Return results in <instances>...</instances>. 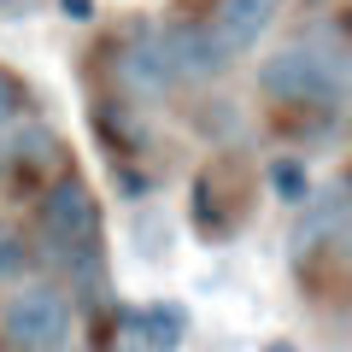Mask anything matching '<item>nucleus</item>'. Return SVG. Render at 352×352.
<instances>
[{"label":"nucleus","mask_w":352,"mask_h":352,"mask_svg":"<svg viewBox=\"0 0 352 352\" xmlns=\"http://www.w3.org/2000/svg\"><path fill=\"white\" fill-rule=\"evenodd\" d=\"M59 12L65 18H88V12H94V0H59Z\"/></svg>","instance_id":"14"},{"label":"nucleus","mask_w":352,"mask_h":352,"mask_svg":"<svg viewBox=\"0 0 352 352\" xmlns=\"http://www.w3.org/2000/svg\"><path fill=\"white\" fill-rule=\"evenodd\" d=\"M346 41L335 36V30H311V36H300L294 47L270 53L258 71L264 94L282 106H317V112H335L340 100H346Z\"/></svg>","instance_id":"1"},{"label":"nucleus","mask_w":352,"mask_h":352,"mask_svg":"<svg viewBox=\"0 0 352 352\" xmlns=\"http://www.w3.org/2000/svg\"><path fill=\"white\" fill-rule=\"evenodd\" d=\"M41 235L59 252V264L71 270L76 294L82 300H100L106 294V264H100V206L88 194V182L65 176L41 194Z\"/></svg>","instance_id":"2"},{"label":"nucleus","mask_w":352,"mask_h":352,"mask_svg":"<svg viewBox=\"0 0 352 352\" xmlns=\"http://www.w3.org/2000/svg\"><path fill=\"white\" fill-rule=\"evenodd\" d=\"M270 24H276V0H223V6H217V30H212V41H217V53L229 59V53L258 47Z\"/></svg>","instance_id":"6"},{"label":"nucleus","mask_w":352,"mask_h":352,"mask_svg":"<svg viewBox=\"0 0 352 352\" xmlns=\"http://www.w3.org/2000/svg\"><path fill=\"white\" fill-rule=\"evenodd\" d=\"M18 270H24V247L0 229V276H18Z\"/></svg>","instance_id":"11"},{"label":"nucleus","mask_w":352,"mask_h":352,"mask_svg":"<svg viewBox=\"0 0 352 352\" xmlns=\"http://www.w3.org/2000/svg\"><path fill=\"white\" fill-rule=\"evenodd\" d=\"M305 212H300V223H294V258H311V252H323V247H340L346 241V188L340 182H323L317 194H305Z\"/></svg>","instance_id":"4"},{"label":"nucleus","mask_w":352,"mask_h":352,"mask_svg":"<svg viewBox=\"0 0 352 352\" xmlns=\"http://www.w3.org/2000/svg\"><path fill=\"white\" fill-rule=\"evenodd\" d=\"M135 252L141 258H164V252H170V223H164V212H141L135 217Z\"/></svg>","instance_id":"10"},{"label":"nucleus","mask_w":352,"mask_h":352,"mask_svg":"<svg viewBox=\"0 0 352 352\" xmlns=\"http://www.w3.org/2000/svg\"><path fill=\"white\" fill-rule=\"evenodd\" d=\"M264 182H270V194H276V200H288V206H300L305 194H311V176H305L300 159H270Z\"/></svg>","instance_id":"9"},{"label":"nucleus","mask_w":352,"mask_h":352,"mask_svg":"<svg viewBox=\"0 0 352 352\" xmlns=\"http://www.w3.org/2000/svg\"><path fill=\"white\" fill-rule=\"evenodd\" d=\"M264 352H300V346H294V340H270Z\"/></svg>","instance_id":"15"},{"label":"nucleus","mask_w":352,"mask_h":352,"mask_svg":"<svg viewBox=\"0 0 352 352\" xmlns=\"http://www.w3.org/2000/svg\"><path fill=\"white\" fill-rule=\"evenodd\" d=\"M135 329H141V340H147V352H176L182 335H188V311L176 300H159V305H147V311H135Z\"/></svg>","instance_id":"8"},{"label":"nucleus","mask_w":352,"mask_h":352,"mask_svg":"<svg viewBox=\"0 0 352 352\" xmlns=\"http://www.w3.org/2000/svg\"><path fill=\"white\" fill-rule=\"evenodd\" d=\"M0 335H6V346H18V352H53V346H65V335H71V305H65L53 288L30 282V288H18L12 300H6Z\"/></svg>","instance_id":"3"},{"label":"nucleus","mask_w":352,"mask_h":352,"mask_svg":"<svg viewBox=\"0 0 352 352\" xmlns=\"http://www.w3.org/2000/svg\"><path fill=\"white\" fill-rule=\"evenodd\" d=\"M12 112H18V82H12L6 71H0V124H6Z\"/></svg>","instance_id":"13"},{"label":"nucleus","mask_w":352,"mask_h":352,"mask_svg":"<svg viewBox=\"0 0 352 352\" xmlns=\"http://www.w3.org/2000/svg\"><path fill=\"white\" fill-rule=\"evenodd\" d=\"M112 352H147V340H141L135 317H124V323H118V340H112Z\"/></svg>","instance_id":"12"},{"label":"nucleus","mask_w":352,"mask_h":352,"mask_svg":"<svg viewBox=\"0 0 352 352\" xmlns=\"http://www.w3.org/2000/svg\"><path fill=\"white\" fill-rule=\"evenodd\" d=\"M112 76H118V88L124 94H135V100H164L170 94V65H164V53H159V41H124L118 47V59H112Z\"/></svg>","instance_id":"5"},{"label":"nucleus","mask_w":352,"mask_h":352,"mask_svg":"<svg viewBox=\"0 0 352 352\" xmlns=\"http://www.w3.org/2000/svg\"><path fill=\"white\" fill-rule=\"evenodd\" d=\"M159 53H164V65H170V76H212V71H223V53L212 47V30H200V24H170L159 36Z\"/></svg>","instance_id":"7"}]
</instances>
